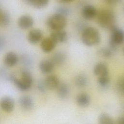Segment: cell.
<instances>
[{
    "label": "cell",
    "instance_id": "obj_1",
    "mask_svg": "<svg viewBox=\"0 0 124 124\" xmlns=\"http://www.w3.org/2000/svg\"><path fill=\"white\" fill-rule=\"evenodd\" d=\"M10 78L16 88L21 91H26L31 86L32 77L31 73L27 69H22L19 75L13 74L11 75Z\"/></svg>",
    "mask_w": 124,
    "mask_h": 124
},
{
    "label": "cell",
    "instance_id": "obj_2",
    "mask_svg": "<svg viewBox=\"0 0 124 124\" xmlns=\"http://www.w3.org/2000/svg\"><path fill=\"white\" fill-rule=\"evenodd\" d=\"M98 24L102 28L110 31L116 26V17L114 12L109 9H103L97 13Z\"/></svg>",
    "mask_w": 124,
    "mask_h": 124
},
{
    "label": "cell",
    "instance_id": "obj_3",
    "mask_svg": "<svg viewBox=\"0 0 124 124\" xmlns=\"http://www.w3.org/2000/svg\"><path fill=\"white\" fill-rule=\"evenodd\" d=\"M81 40L85 45L88 46H93L100 43L101 36L96 28L87 26L82 31Z\"/></svg>",
    "mask_w": 124,
    "mask_h": 124
},
{
    "label": "cell",
    "instance_id": "obj_4",
    "mask_svg": "<svg viewBox=\"0 0 124 124\" xmlns=\"http://www.w3.org/2000/svg\"><path fill=\"white\" fill-rule=\"evenodd\" d=\"M46 25L53 31L63 30L67 24L66 17L55 14L50 16L46 20Z\"/></svg>",
    "mask_w": 124,
    "mask_h": 124
},
{
    "label": "cell",
    "instance_id": "obj_5",
    "mask_svg": "<svg viewBox=\"0 0 124 124\" xmlns=\"http://www.w3.org/2000/svg\"><path fill=\"white\" fill-rule=\"evenodd\" d=\"M109 40V47L116 51L117 47L124 43V31L116 26L111 30Z\"/></svg>",
    "mask_w": 124,
    "mask_h": 124
},
{
    "label": "cell",
    "instance_id": "obj_6",
    "mask_svg": "<svg viewBox=\"0 0 124 124\" xmlns=\"http://www.w3.org/2000/svg\"><path fill=\"white\" fill-rule=\"evenodd\" d=\"M43 37V33L41 30L39 29H33L28 32L27 38L30 43L36 44L42 41Z\"/></svg>",
    "mask_w": 124,
    "mask_h": 124
},
{
    "label": "cell",
    "instance_id": "obj_7",
    "mask_svg": "<svg viewBox=\"0 0 124 124\" xmlns=\"http://www.w3.org/2000/svg\"><path fill=\"white\" fill-rule=\"evenodd\" d=\"M97 11L95 7L92 5H85L81 9V15L86 20H92L97 15Z\"/></svg>",
    "mask_w": 124,
    "mask_h": 124
},
{
    "label": "cell",
    "instance_id": "obj_8",
    "mask_svg": "<svg viewBox=\"0 0 124 124\" xmlns=\"http://www.w3.org/2000/svg\"><path fill=\"white\" fill-rule=\"evenodd\" d=\"M0 107L3 111L10 113L14 109V101L13 99L10 96H4L2 97L0 100Z\"/></svg>",
    "mask_w": 124,
    "mask_h": 124
},
{
    "label": "cell",
    "instance_id": "obj_9",
    "mask_svg": "<svg viewBox=\"0 0 124 124\" xmlns=\"http://www.w3.org/2000/svg\"><path fill=\"white\" fill-rule=\"evenodd\" d=\"M57 44V43L50 36H49L42 40L40 46L43 51L45 53H49L55 48Z\"/></svg>",
    "mask_w": 124,
    "mask_h": 124
},
{
    "label": "cell",
    "instance_id": "obj_10",
    "mask_svg": "<svg viewBox=\"0 0 124 124\" xmlns=\"http://www.w3.org/2000/svg\"><path fill=\"white\" fill-rule=\"evenodd\" d=\"M34 23L32 17L29 15H22L18 19L17 24L19 27L22 29L26 30L31 28Z\"/></svg>",
    "mask_w": 124,
    "mask_h": 124
},
{
    "label": "cell",
    "instance_id": "obj_11",
    "mask_svg": "<svg viewBox=\"0 0 124 124\" xmlns=\"http://www.w3.org/2000/svg\"><path fill=\"white\" fill-rule=\"evenodd\" d=\"M18 61V57L16 53L13 51L7 52L3 58V62L5 65L11 67L16 65Z\"/></svg>",
    "mask_w": 124,
    "mask_h": 124
},
{
    "label": "cell",
    "instance_id": "obj_12",
    "mask_svg": "<svg viewBox=\"0 0 124 124\" xmlns=\"http://www.w3.org/2000/svg\"><path fill=\"white\" fill-rule=\"evenodd\" d=\"M108 68L107 64L104 62L97 63L93 68V73L97 78L108 75Z\"/></svg>",
    "mask_w": 124,
    "mask_h": 124
},
{
    "label": "cell",
    "instance_id": "obj_13",
    "mask_svg": "<svg viewBox=\"0 0 124 124\" xmlns=\"http://www.w3.org/2000/svg\"><path fill=\"white\" fill-rule=\"evenodd\" d=\"M60 83L58 78L54 75H50L47 76L44 81L46 88L49 90L57 89Z\"/></svg>",
    "mask_w": 124,
    "mask_h": 124
},
{
    "label": "cell",
    "instance_id": "obj_14",
    "mask_svg": "<svg viewBox=\"0 0 124 124\" xmlns=\"http://www.w3.org/2000/svg\"><path fill=\"white\" fill-rule=\"evenodd\" d=\"M19 104L20 107L26 110L31 109L33 107V101L32 98L28 95L21 96L19 99Z\"/></svg>",
    "mask_w": 124,
    "mask_h": 124
},
{
    "label": "cell",
    "instance_id": "obj_15",
    "mask_svg": "<svg viewBox=\"0 0 124 124\" xmlns=\"http://www.w3.org/2000/svg\"><path fill=\"white\" fill-rule=\"evenodd\" d=\"M55 65L50 60H43L39 64V68L41 72L45 74L50 73L53 70Z\"/></svg>",
    "mask_w": 124,
    "mask_h": 124
},
{
    "label": "cell",
    "instance_id": "obj_16",
    "mask_svg": "<svg viewBox=\"0 0 124 124\" xmlns=\"http://www.w3.org/2000/svg\"><path fill=\"white\" fill-rule=\"evenodd\" d=\"M50 36L58 44L59 43H64L68 38L67 32L63 30L53 31Z\"/></svg>",
    "mask_w": 124,
    "mask_h": 124
},
{
    "label": "cell",
    "instance_id": "obj_17",
    "mask_svg": "<svg viewBox=\"0 0 124 124\" xmlns=\"http://www.w3.org/2000/svg\"><path fill=\"white\" fill-rule=\"evenodd\" d=\"M66 54L64 52L59 51L54 53L50 60L55 66H59L64 63L66 59Z\"/></svg>",
    "mask_w": 124,
    "mask_h": 124
},
{
    "label": "cell",
    "instance_id": "obj_18",
    "mask_svg": "<svg viewBox=\"0 0 124 124\" xmlns=\"http://www.w3.org/2000/svg\"><path fill=\"white\" fill-rule=\"evenodd\" d=\"M90 96L86 93H80L76 97L77 103L81 107H87L90 104Z\"/></svg>",
    "mask_w": 124,
    "mask_h": 124
},
{
    "label": "cell",
    "instance_id": "obj_19",
    "mask_svg": "<svg viewBox=\"0 0 124 124\" xmlns=\"http://www.w3.org/2000/svg\"><path fill=\"white\" fill-rule=\"evenodd\" d=\"M56 89L58 96L60 98L64 99L68 95L69 93V88L66 83L64 82L60 83Z\"/></svg>",
    "mask_w": 124,
    "mask_h": 124
},
{
    "label": "cell",
    "instance_id": "obj_20",
    "mask_svg": "<svg viewBox=\"0 0 124 124\" xmlns=\"http://www.w3.org/2000/svg\"><path fill=\"white\" fill-rule=\"evenodd\" d=\"M88 77L85 74H79L75 78V85L78 88H83L86 87L88 83Z\"/></svg>",
    "mask_w": 124,
    "mask_h": 124
},
{
    "label": "cell",
    "instance_id": "obj_21",
    "mask_svg": "<svg viewBox=\"0 0 124 124\" xmlns=\"http://www.w3.org/2000/svg\"><path fill=\"white\" fill-rule=\"evenodd\" d=\"M27 3L32 6V7L41 9L45 7L48 4L49 0H23Z\"/></svg>",
    "mask_w": 124,
    "mask_h": 124
},
{
    "label": "cell",
    "instance_id": "obj_22",
    "mask_svg": "<svg viewBox=\"0 0 124 124\" xmlns=\"http://www.w3.org/2000/svg\"><path fill=\"white\" fill-rule=\"evenodd\" d=\"M114 50L112 49L109 46L108 47L100 48L97 51V54L99 56L104 58H109L115 52Z\"/></svg>",
    "mask_w": 124,
    "mask_h": 124
},
{
    "label": "cell",
    "instance_id": "obj_23",
    "mask_svg": "<svg viewBox=\"0 0 124 124\" xmlns=\"http://www.w3.org/2000/svg\"><path fill=\"white\" fill-rule=\"evenodd\" d=\"M10 22L9 15L4 11H0V27H5L8 26Z\"/></svg>",
    "mask_w": 124,
    "mask_h": 124
},
{
    "label": "cell",
    "instance_id": "obj_24",
    "mask_svg": "<svg viewBox=\"0 0 124 124\" xmlns=\"http://www.w3.org/2000/svg\"><path fill=\"white\" fill-rule=\"evenodd\" d=\"M99 124H114L113 119L107 113H101L98 118Z\"/></svg>",
    "mask_w": 124,
    "mask_h": 124
},
{
    "label": "cell",
    "instance_id": "obj_25",
    "mask_svg": "<svg viewBox=\"0 0 124 124\" xmlns=\"http://www.w3.org/2000/svg\"><path fill=\"white\" fill-rule=\"evenodd\" d=\"M110 82V78L108 75L102 76L97 78V83L99 86L102 88L107 87Z\"/></svg>",
    "mask_w": 124,
    "mask_h": 124
},
{
    "label": "cell",
    "instance_id": "obj_26",
    "mask_svg": "<svg viewBox=\"0 0 124 124\" xmlns=\"http://www.w3.org/2000/svg\"><path fill=\"white\" fill-rule=\"evenodd\" d=\"M116 90L122 94H124V76L120 78L116 83Z\"/></svg>",
    "mask_w": 124,
    "mask_h": 124
},
{
    "label": "cell",
    "instance_id": "obj_27",
    "mask_svg": "<svg viewBox=\"0 0 124 124\" xmlns=\"http://www.w3.org/2000/svg\"><path fill=\"white\" fill-rule=\"evenodd\" d=\"M56 13L66 17L69 14V10L65 7H60L57 9Z\"/></svg>",
    "mask_w": 124,
    "mask_h": 124
},
{
    "label": "cell",
    "instance_id": "obj_28",
    "mask_svg": "<svg viewBox=\"0 0 124 124\" xmlns=\"http://www.w3.org/2000/svg\"><path fill=\"white\" fill-rule=\"evenodd\" d=\"M5 40L3 36L0 34V51H1L5 46Z\"/></svg>",
    "mask_w": 124,
    "mask_h": 124
},
{
    "label": "cell",
    "instance_id": "obj_29",
    "mask_svg": "<svg viewBox=\"0 0 124 124\" xmlns=\"http://www.w3.org/2000/svg\"><path fill=\"white\" fill-rule=\"evenodd\" d=\"M122 0H104L106 3H107L108 4L111 5H114L117 4L119 3Z\"/></svg>",
    "mask_w": 124,
    "mask_h": 124
},
{
    "label": "cell",
    "instance_id": "obj_30",
    "mask_svg": "<svg viewBox=\"0 0 124 124\" xmlns=\"http://www.w3.org/2000/svg\"><path fill=\"white\" fill-rule=\"evenodd\" d=\"M117 124H124V117H120L117 120Z\"/></svg>",
    "mask_w": 124,
    "mask_h": 124
},
{
    "label": "cell",
    "instance_id": "obj_31",
    "mask_svg": "<svg viewBox=\"0 0 124 124\" xmlns=\"http://www.w3.org/2000/svg\"><path fill=\"white\" fill-rule=\"evenodd\" d=\"M60 0L63 1V2H70V1H72L74 0Z\"/></svg>",
    "mask_w": 124,
    "mask_h": 124
},
{
    "label": "cell",
    "instance_id": "obj_32",
    "mask_svg": "<svg viewBox=\"0 0 124 124\" xmlns=\"http://www.w3.org/2000/svg\"></svg>",
    "mask_w": 124,
    "mask_h": 124
}]
</instances>
